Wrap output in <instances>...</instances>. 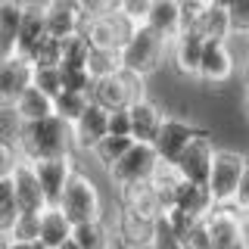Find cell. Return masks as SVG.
Returning <instances> with one entry per match:
<instances>
[{"mask_svg":"<svg viewBox=\"0 0 249 249\" xmlns=\"http://www.w3.org/2000/svg\"><path fill=\"white\" fill-rule=\"evenodd\" d=\"M81 31L90 41V47H112V50H122V44L128 41V35L134 31V22H128L122 13H106V16H97V19H88Z\"/></svg>","mask_w":249,"mask_h":249,"instance_id":"cell-12","label":"cell"},{"mask_svg":"<svg viewBox=\"0 0 249 249\" xmlns=\"http://www.w3.org/2000/svg\"><path fill=\"white\" fill-rule=\"evenodd\" d=\"M59 75H62V90L90 93L93 78L88 75V69H84V66H59Z\"/></svg>","mask_w":249,"mask_h":249,"instance_id":"cell-33","label":"cell"},{"mask_svg":"<svg viewBox=\"0 0 249 249\" xmlns=\"http://www.w3.org/2000/svg\"><path fill=\"white\" fill-rule=\"evenodd\" d=\"M243 84H246V93H249V62L243 66Z\"/></svg>","mask_w":249,"mask_h":249,"instance_id":"cell-41","label":"cell"},{"mask_svg":"<svg viewBox=\"0 0 249 249\" xmlns=\"http://www.w3.org/2000/svg\"><path fill=\"white\" fill-rule=\"evenodd\" d=\"M184 28H193L202 41H228L231 37L228 10L212 3V0H193V3H184Z\"/></svg>","mask_w":249,"mask_h":249,"instance_id":"cell-7","label":"cell"},{"mask_svg":"<svg viewBox=\"0 0 249 249\" xmlns=\"http://www.w3.org/2000/svg\"><path fill=\"white\" fill-rule=\"evenodd\" d=\"M143 249H184V243H181V233H178L165 218L159 215L150 224V237H146V246Z\"/></svg>","mask_w":249,"mask_h":249,"instance_id":"cell-28","label":"cell"},{"mask_svg":"<svg viewBox=\"0 0 249 249\" xmlns=\"http://www.w3.org/2000/svg\"><path fill=\"white\" fill-rule=\"evenodd\" d=\"M231 206L237 212H249V153H246V165H243V175H240V184H237V193H233Z\"/></svg>","mask_w":249,"mask_h":249,"instance_id":"cell-37","label":"cell"},{"mask_svg":"<svg viewBox=\"0 0 249 249\" xmlns=\"http://www.w3.org/2000/svg\"><path fill=\"white\" fill-rule=\"evenodd\" d=\"M159 199H162V209L175 206V209H181V212L193 215V218H206L209 212H212V206H215L212 196H209V190H206V184L184 181L181 175L159 193Z\"/></svg>","mask_w":249,"mask_h":249,"instance_id":"cell-8","label":"cell"},{"mask_svg":"<svg viewBox=\"0 0 249 249\" xmlns=\"http://www.w3.org/2000/svg\"><path fill=\"white\" fill-rule=\"evenodd\" d=\"M0 249H6V246H3V240H0Z\"/></svg>","mask_w":249,"mask_h":249,"instance_id":"cell-45","label":"cell"},{"mask_svg":"<svg viewBox=\"0 0 249 249\" xmlns=\"http://www.w3.org/2000/svg\"><path fill=\"white\" fill-rule=\"evenodd\" d=\"M6 53H10V50H6V47H0V59H3V56H6Z\"/></svg>","mask_w":249,"mask_h":249,"instance_id":"cell-43","label":"cell"},{"mask_svg":"<svg viewBox=\"0 0 249 249\" xmlns=\"http://www.w3.org/2000/svg\"><path fill=\"white\" fill-rule=\"evenodd\" d=\"M224 10H228L231 22V37H249V0H231Z\"/></svg>","mask_w":249,"mask_h":249,"instance_id":"cell-32","label":"cell"},{"mask_svg":"<svg viewBox=\"0 0 249 249\" xmlns=\"http://www.w3.org/2000/svg\"><path fill=\"white\" fill-rule=\"evenodd\" d=\"M146 28H153L159 37H171L184 28V6L178 0H150V10H146V19H143Z\"/></svg>","mask_w":249,"mask_h":249,"instance_id":"cell-20","label":"cell"},{"mask_svg":"<svg viewBox=\"0 0 249 249\" xmlns=\"http://www.w3.org/2000/svg\"><path fill=\"white\" fill-rule=\"evenodd\" d=\"M162 119H165V109H162L156 100L143 97L131 100L128 103V122H131V140H140V143H153L156 131H159Z\"/></svg>","mask_w":249,"mask_h":249,"instance_id":"cell-15","label":"cell"},{"mask_svg":"<svg viewBox=\"0 0 249 249\" xmlns=\"http://www.w3.org/2000/svg\"><path fill=\"white\" fill-rule=\"evenodd\" d=\"M53 249H81V246H78V240H75V237H69V240H62L59 246H53Z\"/></svg>","mask_w":249,"mask_h":249,"instance_id":"cell-40","label":"cell"},{"mask_svg":"<svg viewBox=\"0 0 249 249\" xmlns=\"http://www.w3.org/2000/svg\"><path fill=\"white\" fill-rule=\"evenodd\" d=\"M31 168H35V178L41 184L44 202H56L75 168V156H44V159L31 162Z\"/></svg>","mask_w":249,"mask_h":249,"instance_id":"cell-13","label":"cell"},{"mask_svg":"<svg viewBox=\"0 0 249 249\" xmlns=\"http://www.w3.org/2000/svg\"><path fill=\"white\" fill-rule=\"evenodd\" d=\"M13 143L19 150V156L28 162L44 159V156H75L72 153V128H69V122L56 119L53 112L37 122H19Z\"/></svg>","mask_w":249,"mask_h":249,"instance_id":"cell-1","label":"cell"},{"mask_svg":"<svg viewBox=\"0 0 249 249\" xmlns=\"http://www.w3.org/2000/svg\"><path fill=\"white\" fill-rule=\"evenodd\" d=\"M47 35L44 25V3H22V16H19V28H16L13 37V50L16 56L28 59V53L35 50V44Z\"/></svg>","mask_w":249,"mask_h":249,"instance_id":"cell-16","label":"cell"},{"mask_svg":"<svg viewBox=\"0 0 249 249\" xmlns=\"http://www.w3.org/2000/svg\"><path fill=\"white\" fill-rule=\"evenodd\" d=\"M41 212V209H37ZM37 212L31 209H19V215L13 218L10 231H6L3 240H37Z\"/></svg>","mask_w":249,"mask_h":249,"instance_id":"cell-31","label":"cell"},{"mask_svg":"<svg viewBox=\"0 0 249 249\" xmlns=\"http://www.w3.org/2000/svg\"><path fill=\"white\" fill-rule=\"evenodd\" d=\"M243 165H246V153L243 150L215 146L212 165H209V175H206V190H209V196H212L215 206H231L233 202V193H237Z\"/></svg>","mask_w":249,"mask_h":249,"instance_id":"cell-4","label":"cell"},{"mask_svg":"<svg viewBox=\"0 0 249 249\" xmlns=\"http://www.w3.org/2000/svg\"><path fill=\"white\" fill-rule=\"evenodd\" d=\"M146 10H150V0H119L115 3V13H122L128 22H134V25H140V22L146 19Z\"/></svg>","mask_w":249,"mask_h":249,"instance_id":"cell-35","label":"cell"},{"mask_svg":"<svg viewBox=\"0 0 249 249\" xmlns=\"http://www.w3.org/2000/svg\"><path fill=\"white\" fill-rule=\"evenodd\" d=\"M56 206L66 212V218L72 224H84V221L103 218V196H100V187L88 171L78 168V165L72 168V175H69Z\"/></svg>","mask_w":249,"mask_h":249,"instance_id":"cell-2","label":"cell"},{"mask_svg":"<svg viewBox=\"0 0 249 249\" xmlns=\"http://www.w3.org/2000/svg\"><path fill=\"white\" fill-rule=\"evenodd\" d=\"M199 131H206V128L193 124L190 119H181V115H165L162 124H159V131H156V137H153V150L159 153L162 162H175V156L181 153L184 146L199 134Z\"/></svg>","mask_w":249,"mask_h":249,"instance_id":"cell-10","label":"cell"},{"mask_svg":"<svg viewBox=\"0 0 249 249\" xmlns=\"http://www.w3.org/2000/svg\"><path fill=\"white\" fill-rule=\"evenodd\" d=\"M212 3H218V6H228V3H231V0H212Z\"/></svg>","mask_w":249,"mask_h":249,"instance_id":"cell-42","label":"cell"},{"mask_svg":"<svg viewBox=\"0 0 249 249\" xmlns=\"http://www.w3.org/2000/svg\"><path fill=\"white\" fill-rule=\"evenodd\" d=\"M10 109L16 112L19 122H37V119H47V115L53 112V100L47 97L44 90H37L35 84H28V88L10 103Z\"/></svg>","mask_w":249,"mask_h":249,"instance_id":"cell-23","label":"cell"},{"mask_svg":"<svg viewBox=\"0 0 249 249\" xmlns=\"http://www.w3.org/2000/svg\"><path fill=\"white\" fill-rule=\"evenodd\" d=\"M88 50H90V41L84 37V31L59 37V66H84Z\"/></svg>","mask_w":249,"mask_h":249,"instance_id":"cell-27","label":"cell"},{"mask_svg":"<svg viewBox=\"0 0 249 249\" xmlns=\"http://www.w3.org/2000/svg\"><path fill=\"white\" fill-rule=\"evenodd\" d=\"M31 84L37 90H44L47 97H56L62 90V75H59V66H31Z\"/></svg>","mask_w":249,"mask_h":249,"instance_id":"cell-30","label":"cell"},{"mask_svg":"<svg viewBox=\"0 0 249 249\" xmlns=\"http://www.w3.org/2000/svg\"><path fill=\"white\" fill-rule=\"evenodd\" d=\"M143 84H146V78H140L134 72H128V69H122V72H115V75L93 78L88 97L93 100V103H100L103 109H119V106H128L131 100L143 97V93H146Z\"/></svg>","mask_w":249,"mask_h":249,"instance_id":"cell-6","label":"cell"},{"mask_svg":"<svg viewBox=\"0 0 249 249\" xmlns=\"http://www.w3.org/2000/svg\"><path fill=\"white\" fill-rule=\"evenodd\" d=\"M119 53H122V69H128L140 78H150L168 59V41L140 22V25H134V31L128 35V41L122 44Z\"/></svg>","mask_w":249,"mask_h":249,"instance_id":"cell-3","label":"cell"},{"mask_svg":"<svg viewBox=\"0 0 249 249\" xmlns=\"http://www.w3.org/2000/svg\"><path fill=\"white\" fill-rule=\"evenodd\" d=\"M159 153L153 150V143H140V140H131V146L124 150L112 165L106 168L112 187H131V184H146L153 181L156 168H159Z\"/></svg>","mask_w":249,"mask_h":249,"instance_id":"cell-5","label":"cell"},{"mask_svg":"<svg viewBox=\"0 0 249 249\" xmlns=\"http://www.w3.org/2000/svg\"><path fill=\"white\" fill-rule=\"evenodd\" d=\"M44 25L50 37H66L84 28V16L78 13L72 0H53V3L44 6Z\"/></svg>","mask_w":249,"mask_h":249,"instance_id":"cell-22","label":"cell"},{"mask_svg":"<svg viewBox=\"0 0 249 249\" xmlns=\"http://www.w3.org/2000/svg\"><path fill=\"white\" fill-rule=\"evenodd\" d=\"M212 153H215V140H212V134H209V131H199V134L175 156V162H171V165H175V171L184 178V181L206 184L209 165H212Z\"/></svg>","mask_w":249,"mask_h":249,"instance_id":"cell-9","label":"cell"},{"mask_svg":"<svg viewBox=\"0 0 249 249\" xmlns=\"http://www.w3.org/2000/svg\"><path fill=\"white\" fill-rule=\"evenodd\" d=\"M19 16H22V0H0V47H6V50H13Z\"/></svg>","mask_w":249,"mask_h":249,"instance_id":"cell-29","label":"cell"},{"mask_svg":"<svg viewBox=\"0 0 249 249\" xmlns=\"http://www.w3.org/2000/svg\"><path fill=\"white\" fill-rule=\"evenodd\" d=\"M246 115H249V93H246Z\"/></svg>","mask_w":249,"mask_h":249,"instance_id":"cell-44","label":"cell"},{"mask_svg":"<svg viewBox=\"0 0 249 249\" xmlns=\"http://www.w3.org/2000/svg\"><path fill=\"white\" fill-rule=\"evenodd\" d=\"M84 69H88L90 78H106L122 72V53L112 50V47H90L88 59H84Z\"/></svg>","mask_w":249,"mask_h":249,"instance_id":"cell-24","label":"cell"},{"mask_svg":"<svg viewBox=\"0 0 249 249\" xmlns=\"http://www.w3.org/2000/svg\"><path fill=\"white\" fill-rule=\"evenodd\" d=\"M78 6V13L84 16V22L88 19H97V16H106V13H115V3L119 0H72Z\"/></svg>","mask_w":249,"mask_h":249,"instance_id":"cell-34","label":"cell"},{"mask_svg":"<svg viewBox=\"0 0 249 249\" xmlns=\"http://www.w3.org/2000/svg\"><path fill=\"white\" fill-rule=\"evenodd\" d=\"M72 231H75V224L66 218V212H62L56 202H47L41 212H37V243H44L47 249H53L62 240H69Z\"/></svg>","mask_w":249,"mask_h":249,"instance_id":"cell-21","label":"cell"},{"mask_svg":"<svg viewBox=\"0 0 249 249\" xmlns=\"http://www.w3.org/2000/svg\"><path fill=\"white\" fill-rule=\"evenodd\" d=\"M202 37L196 35L193 28H181L175 37L168 41V53H171V62L181 75H190L196 78V69H199V56H202Z\"/></svg>","mask_w":249,"mask_h":249,"instance_id":"cell-19","label":"cell"},{"mask_svg":"<svg viewBox=\"0 0 249 249\" xmlns=\"http://www.w3.org/2000/svg\"><path fill=\"white\" fill-rule=\"evenodd\" d=\"M19 159H22V156H19V150H16L13 140L0 137V175H10V168H13Z\"/></svg>","mask_w":249,"mask_h":249,"instance_id":"cell-38","label":"cell"},{"mask_svg":"<svg viewBox=\"0 0 249 249\" xmlns=\"http://www.w3.org/2000/svg\"><path fill=\"white\" fill-rule=\"evenodd\" d=\"M88 103H90L88 93H78V90H59L56 97H53V115L72 124L78 115L84 112V106H88Z\"/></svg>","mask_w":249,"mask_h":249,"instance_id":"cell-26","label":"cell"},{"mask_svg":"<svg viewBox=\"0 0 249 249\" xmlns=\"http://www.w3.org/2000/svg\"><path fill=\"white\" fill-rule=\"evenodd\" d=\"M10 187H13V199L19 209H31V212H37V209H44V193H41V184H37L35 178V168H31L28 159H19L16 165L10 168Z\"/></svg>","mask_w":249,"mask_h":249,"instance_id":"cell-17","label":"cell"},{"mask_svg":"<svg viewBox=\"0 0 249 249\" xmlns=\"http://www.w3.org/2000/svg\"><path fill=\"white\" fill-rule=\"evenodd\" d=\"M106 134H122V137H131L128 106H119V109H109V115H106Z\"/></svg>","mask_w":249,"mask_h":249,"instance_id":"cell-36","label":"cell"},{"mask_svg":"<svg viewBox=\"0 0 249 249\" xmlns=\"http://www.w3.org/2000/svg\"><path fill=\"white\" fill-rule=\"evenodd\" d=\"M28 84H31V62L16 56V53H6L0 59V106H10Z\"/></svg>","mask_w":249,"mask_h":249,"instance_id":"cell-18","label":"cell"},{"mask_svg":"<svg viewBox=\"0 0 249 249\" xmlns=\"http://www.w3.org/2000/svg\"><path fill=\"white\" fill-rule=\"evenodd\" d=\"M233 72H237V56L231 50V37L228 41H206L202 44V56L196 78L206 84H228Z\"/></svg>","mask_w":249,"mask_h":249,"instance_id":"cell-11","label":"cell"},{"mask_svg":"<svg viewBox=\"0 0 249 249\" xmlns=\"http://www.w3.org/2000/svg\"><path fill=\"white\" fill-rule=\"evenodd\" d=\"M128 146H131V137H122V134H103V137H100L97 143H93L90 150H88V156L106 171V168L112 165V162L119 159L124 150H128Z\"/></svg>","mask_w":249,"mask_h":249,"instance_id":"cell-25","label":"cell"},{"mask_svg":"<svg viewBox=\"0 0 249 249\" xmlns=\"http://www.w3.org/2000/svg\"><path fill=\"white\" fill-rule=\"evenodd\" d=\"M106 115H109V109H103L100 103H93V100L84 106V112L69 124L72 128V153L88 156L90 146L106 134Z\"/></svg>","mask_w":249,"mask_h":249,"instance_id":"cell-14","label":"cell"},{"mask_svg":"<svg viewBox=\"0 0 249 249\" xmlns=\"http://www.w3.org/2000/svg\"><path fill=\"white\" fill-rule=\"evenodd\" d=\"M16 128H19V119H16V112L10 106H0V137L13 140L16 137Z\"/></svg>","mask_w":249,"mask_h":249,"instance_id":"cell-39","label":"cell"}]
</instances>
